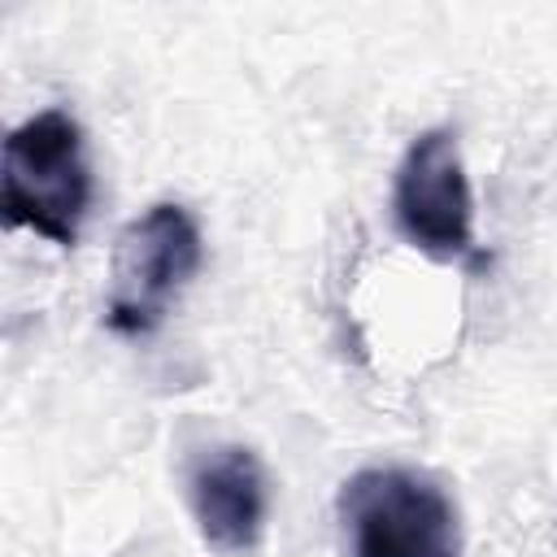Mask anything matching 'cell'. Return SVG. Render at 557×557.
<instances>
[{
	"mask_svg": "<svg viewBox=\"0 0 557 557\" xmlns=\"http://www.w3.org/2000/svg\"><path fill=\"white\" fill-rule=\"evenodd\" d=\"M344 557H457L461 522L448 492L405 466H370L335 496Z\"/></svg>",
	"mask_w": 557,
	"mask_h": 557,
	"instance_id": "2",
	"label": "cell"
},
{
	"mask_svg": "<svg viewBox=\"0 0 557 557\" xmlns=\"http://www.w3.org/2000/svg\"><path fill=\"white\" fill-rule=\"evenodd\" d=\"M187 505L200 540L222 557H248L270 513L265 466L248 444H218L187 470Z\"/></svg>",
	"mask_w": 557,
	"mask_h": 557,
	"instance_id": "5",
	"label": "cell"
},
{
	"mask_svg": "<svg viewBox=\"0 0 557 557\" xmlns=\"http://www.w3.org/2000/svg\"><path fill=\"white\" fill-rule=\"evenodd\" d=\"M200 270V231L174 200L148 205L131 218L113 244L109 270V326L122 335H148L161 326L170 300Z\"/></svg>",
	"mask_w": 557,
	"mask_h": 557,
	"instance_id": "3",
	"label": "cell"
},
{
	"mask_svg": "<svg viewBox=\"0 0 557 557\" xmlns=\"http://www.w3.org/2000/svg\"><path fill=\"white\" fill-rule=\"evenodd\" d=\"M4 226L44 235L57 248H74L91 209V165L83 126L65 109H44L9 131L0 165Z\"/></svg>",
	"mask_w": 557,
	"mask_h": 557,
	"instance_id": "1",
	"label": "cell"
},
{
	"mask_svg": "<svg viewBox=\"0 0 557 557\" xmlns=\"http://www.w3.org/2000/svg\"><path fill=\"white\" fill-rule=\"evenodd\" d=\"M392 209H396V226L400 235L440 257V261H461V257H479L474 244V191L461 165V148L457 135L435 126L422 131L400 165H396V191H392Z\"/></svg>",
	"mask_w": 557,
	"mask_h": 557,
	"instance_id": "4",
	"label": "cell"
}]
</instances>
